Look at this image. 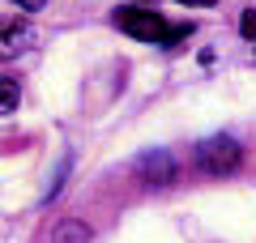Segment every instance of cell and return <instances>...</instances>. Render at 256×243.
<instances>
[{"instance_id":"cell-1","label":"cell","mask_w":256,"mask_h":243,"mask_svg":"<svg viewBox=\"0 0 256 243\" xmlns=\"http://www.w3.org/2000/svg\"><path fill=\"white\" fill-rule=\"evenodd\" d=\"M239 158H244V150H239L235 136H205V141L196 145V162H201L205 175H230V171H239Z\"/></svg>"},{"instance_id":"cell-2","label":"cell","mask_w":256,"mask_h":243,"mask_svg":"<svg viewBox=\"0 0 256 243\" xmlns=\"http://www.w3.org/2000/svg\"><path fill=\"white\" fill-rule=\"evenodd\" d=\"M116 26L124 30V34L141 38V43H162V38H166V22H162V13L146 9V4H128V9H116Z\"/></svg>"},{"instance_id":"cell-3","label":"cell","mask_w":256,"mask_h":243,"mask_svg":"<svg viewBox=\"0 0 256 243\" xmlns=\"http://www.w3.org/2000/svg\"><path fill=\"white\" fill-rule=\"evenodd\" d=\"M137 175H141V184H150V188H166V184L175 180V162H171V154H166V150H150V154H141V158H137Z\"/></svg>"},{"instance_id":"cell-4","label":"cell","mask_w":256,"mask_h":243,"mask_svg":"<svg viewBox=\"0 0 256 243\" xmlns=\"http://www.w3.org/2000/svg\"><path fill=\"white\" fill-rule=\"evenodd\" d=\"M30 43H34V26H30V22H18V26H9L4 34H0V60L22 56Z\"/></svg>"},{"instance_id":"cell-5","label":"cell","mask_w":256,"mask_h":243,"mask_svg":"<svg viewBox=\"0 0 256 243\" xmlns=\"http://www.w3.org/2000/svg\"><path fill=\"white\" fill-rule=\"evenodd\" d=\"M22 102V86L13 77H0V116H13Z\"/></svg>"},{"instance_id":"cell-6","label":"cell","mask_w":256,"mask_h":243,"mask_svg":"<svg viewBox=\"0 0 256 243\" xmlns=\"http://www.w3.org/2000/svg\"><path fill=\"white\" fill-rule=\"evenodd\" d=\"M52 243H90V230L82 222H60L52 234Z\"/></svg>"},{"instance_id":"cell-7","label":"cell","mask_w":256,"mask_h":243,"mask_svg":"<svg viewBox=\"0 0 256 243\" xmlns=\"http://www.w3.org/2000/svg\"><path fill=\"white\" fill-rule=\"evenodd\" d=\"M239 34H244L248 43H256V9H244V18H239Z\"/></svg>"},{"instance_id":"cell-8","label":"cell","mask_w":256,"mask_h":243,"mask_svg":"<svg viewBox=\"0 0 256 243\" xmlns=\"http://www.w3.org/2000/svg\"><path fill=\"white\" fill-rule=\"evenodd\" d=\"M13 4H18V9H26V13H38V9H43V0H13Z\"/></svg>"},{"instance_id":"cell-9","label":"cell","mask_w":256,"mask_h":243,"mask_svg":"<svg viewBox=\"0 0 256 243\" xmlns=\"http://www.w3.org/2000/svg\"><path fill=\"white\" fill-rule=\"evenodd\" d=\"M180 4H188V9H210V4H218V0H180Z\"/></svg>"},{"instance_id":"cell-10","label":"cell","mask_w":256,"mask_h":243,"mask_svg":"<svg viewBox=\"0 0 256 243\" xmlns=\"http://www.w3.org/2000/svg\"><path fill=\"white\" fill-rule=\"evenodd\" d=\"M137 4H154V0H137Z\"/></svg>"}]
</instances>
